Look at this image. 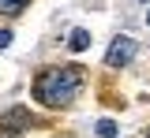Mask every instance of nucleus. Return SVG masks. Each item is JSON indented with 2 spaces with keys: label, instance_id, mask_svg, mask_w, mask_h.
Masks as SVG:
<instances>
[{
  "label": "nucleus",
  "instance_id": "nucleus-1",
  "mask_svg": "<svg viewBox=\"0 0 150 138\" xmlns=\"http://www.w3.org/2000/svg\"><path fill=\"white\" fill-rule=\"evenodd\" d=\"M79 90H83V71H79V67H56V71H45V75L38 79V86H34L38 101L49 105V108L71 105Z\"/></svg>",
  "mask_w": 150,
  "mask_h": 138
},
{
  "label": "nucleus",
  "instance_id": "nucleus-2",
  "mask_svg": "<svg viewBox=\"0 0 150 138\" xmlns=\"http://www.w3.org/2000/svg\"><path fill=\"white\" fill-rule=\"evenodd\" d=\"M131 56H135V41H131V38H116L112 49L105 52V63H109V67H124Z\"/></svg>",
  "mask_w": 150,
  "mask_h": 138
},
{
  "label": "nucleus",
  "instance_id": "nucleus-3",
  "mask_svg": "<svg viewBox=\"0 0 150 138\" xmlns=\"http://www.w3.org/2000/svg\"><path fill=\"white\" fill-rule=\"evenodd\" d=\"M68 45H71L75 52H83V49H90V30H71V38H68Z\"/></svg>",
  "mask_w": 150,
  "mask_h": 138
},
{
  "label": "nucleus",
  "instance_id": "nucleus-4",
  "mask_svg": "<svg viewBox=\"0 0 150 138\" xmlns=\"http://www.w3.org/2000/svg\"><path fill=\"white\" fill-rule=\"evenodd\" d=\"M98 135L101 138H116V123H112V119H101V123H98Z\"/></svg>",
  "mask_w": 150,
  "mask_h": 138
},
{
  "label": "nucleus",
  "instance_id": "nucleus-5",
  "mask_svg": "<svg viewBox=\"0 0 150 138\" xmlns=\"http://www.w3.org/2000/svg\"><path fill=\"white\" fill-rule=\"evenodd\" d=\"M26 0H0V11H23Z\"/></svg>",
  "mask_w": 150,
  "mask_h": 138
},
{
  "label": "nucleus",
  "instance_id": "nucleus-6",
  "mask_svg": "<svg viewBox=\"0 0 150 138\" xmlns=\"http://www.w3.org/2000/svg\"><path fill=\"white\" fill-rule=\"evenodd\" d=\"M11 45V30H0V49H8Z\"/></svg>",
  "mask_w": 150,
  "mask_h": 138
},
{
  "label": "nucleus",
  "instance_id": "nucleus-7",
  "mask_svg": "<svg viewBox=\"0 0 150 138\" xmlns=\"http://www.w3.org/2000/svg\"><path fill=\"white\" fill-rule=\"evenodd\" d=\"M146 19H150V15H146Z\"/></svg>",
  "mask_w": 150,
  "mask_h": 138
}]
</instances>
